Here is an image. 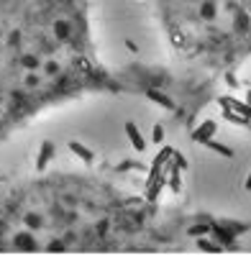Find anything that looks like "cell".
I'll list each match as a JSON object with an SVG mask.
<instances>
[{"instance_id": "8992f818", "label": "cell", "mask_w": 251, "mask_h": 256, "mask_svg": "<svg viewBox=\"0 0 251 256\" xmlns=\"http://www.w3.org/2000/svg\"><path fill=\"white\" fill-rule=\"evenodd\" d=\"M70 152H72L74 156H80V159L85 162V164H92V162L98 159L92 148H88L85 144H80V141H72V144H70Z\"/></svg>"}, {"instance_id": "7a4b0ae2", "label": "cell", "mask_w": 251, "mask_h": 256, "mask_svg": "<svg viewBox=\"0 0 251 256\" xmlns=\"http://www.w3.org/2000/svg\"><path fill=\"white\" fill-rule=\"evenodd\" d=\"M146 95L164 105L162 70H108L88 0H0V144L82 95Z\"/></svg>"}, {"instance_id": "ba28073f", "label": "cell", "mask_w": 251, "mask_h": 256, "mask_svg": "<svg viewBox=\"0 0 251 256\" xmlns=\"http://www.w3.org/2000/svg\"><path fill=\"white\" fill-rule=\"evenodd\" d=\"M226 102L231 105V108H234L244 120H248V123H251V105H248L246 100H238V98H226Z\"/></svg>"}, {"instance_id": "52a82bcc", "label": "cell", "mask_w": 251, "mask_h": 256, "mask_svg": "<svg viewBox=\"0 0 251 256\" xmlns=\"http://www.w3.org/2000/svg\"><path fill=\"white\" fill-rule=\"evenodd\" d=\"M202 146H205V148H210V152H216L218 156H226V159H234V156H236L234 148H231V146H226V144H218L216 136H213V138H208V141H202Z\"/></svg>"}, {"instance_id": "5b68a950", "label": "cell", "mask_w": 251, "mask_h": 256, "mask_svg": "<svg viewBox=\"0 0 251 256\" xmlns=\"http://www.w3.org/2000/svg\"><path fill=\"white\" fill-rule=\"evenodd\" d=\"M126 136H128V141H131V146L136 148L138 154H144L146 152V141H144V136H141V131H138V126L134 123V120H126Z\"/></svg>"}, {"instance_id": "30bf717a", "label": "cell", "mask_w": 251, "mask_h": 256, "mask_svg": "<svg viewBox=\"0 0 251 256\" xmlns=\"http://www.w3.org/2000/svg\"><path fill=\"white\" fill-rule=\"evenodd\" d=\"M244 190L251 192V172H248V177H246V182H244Z\"/></svg>"}, {"instance_id": "3957f363", "label": "cell", "mask_w": 251, "mask_h": 256, "mask_svg": "<svg viewBox=\"0 0 251 256\" xmlns=\"http://www.w3.org/2000/svg\"><path fill=\"white\" fill-rule=\"evenodd\" d=\"M184 80L172 116L190 131L216 84L238 88V67L251 59V0H149Z\"/></svg>"}, {"instance_id": "6da1fadb", "label": "cell", "mask_w": 251, "mask_h": 256, "mask_svg": "<svg viewBox=\"0 0 251 256\" xmlns=\"http://www.w3.org/2000/svg\"><path fill=\"white\" fill-rule=\"evenodd\" d=\"M102 174L44 172L0 182V254L236 251L251 228L208 212L164 210Z\"/></svg>"}, {"instance_id": "9c48e42d", "label": "cell", "mask_w": 251, "mask_h": 256, "mask_svg": "<svg viewBox=\"0 0 251 256\" xmlns=\"http://www.w3.org/2000/svg\"><path fill=\"white\" fill-rule=\"evenodd\" d=\"M152 134H154V138H152L154 144H164V126H162V123L154 126V131H152Z\"/></svg>"}, {"instance_id": "8fae6325", "label": "cell", "mask_w": 251, "mask_h": 256, "mask_svg": "<svg viewBox=\"0 0 251 256\" xmlns=\"http://www.w3.org/2000/svg\"><path fill=\"white\" fill-rule=\"evenodd\" d=\"M244 100H246V102H248V105H251V90H248V92H246V98H244Z\"/></svg>"}, {"instance_id": "277c9868", "label": "cell", "mask_w": 251, "mask_h": 256, "mask_svg": "<svg viewBox=\"0 0 251 256\" xmlns=\"http://www.w3.org/2000/svg\"><path fill=\"white\" fill-rule=\"evenodd\" d=\"M216 134H218V123L210 120V118H202L200 126H192V128H190V138H192L195 144H202V141H208V138H213Z\"/></svg>"}]
</instances>
